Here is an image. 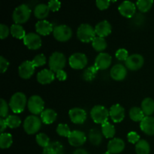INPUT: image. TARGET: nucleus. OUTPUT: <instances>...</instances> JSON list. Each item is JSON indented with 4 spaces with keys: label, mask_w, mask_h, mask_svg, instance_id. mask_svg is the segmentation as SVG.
I'll use <instances>...</instances> for the list:
<instances>
[{
    "label": "nucleus",
    "mask_w": 154,
    "mask_h": 154,
    "mask_svg": "<svg viewBox=\"0 0 154 154\" xmlns=\"http://www.w3.org/2000/svg\"><path fill=\"white\" fill-rule=\"evenodd\" d=\"M48 7L51 11H57L61 8V2L58 0H51L48 2Z\"/></svg>",
    "instance_id": "obj_44"
},
{
    "label": "nucleus",
    "mask_w": 154,
    "mask_h": 154,
    "mask_svg": "<svg viewBox=\"0 0 154 154\" xmlns=\"http://www.w3.org/2000/svg\"><path fill=\"white\" fill-rule=\"evenodd\" d=\"M129 117H130L131 120L133 121L141 122L144 118L145 115L141 108H138V107H133L129 111Z\"/></svg>",
    "instance_id": "obj_31"
},
{
    "label": "nucleus",
    "mask_w": 154,
    "mask_h": 154,
    "mask_svg": "<svg viewBox=\"0 0 154 154\" xmlns=\"http://www.w3.org/2000/svg\"><path fill=\"white\" fill-rule=\"evenodd\" d=\"M47 59L46 57L43 54H40L36 55L34 57L32 60V63L34 65L35 67H40V66H44V65L46 64Z\"/></svg>",
    "instance_id": "obj_40"
},
{
    "label": "nucleus",
    "mask_w": 154,
    "mask_h": 154,
    "mask_svg": "<svg viewBox=\"0 0 154 154\" xmlns=\"http://www.w3.org/2000/svg\"><path fill=\"white\" fill-rule=\"evenodd\" d=\"M119 12L126 18H132L135 15L136 5L130 1H124L119 5Z\"/></svg>",
    "instance_id": "obj_16"
},
{
    "label": "nucleus",
    "mask_w": 154,
    "mask_h": 154,
    "mask_svg": "<svg viewBox=\"0 0 154 154\" xmlns=\"http://www.w3.org/2000/svg\"><path fill=\"white\" fill-rule=\"evenodd\" d=\"M110 117L114 123H120L125 117V109L119 104L112 105L109 110Z\"/></svg>",
    "instance_id": "obj_17"
},
{
    "label": "nucleus",
    "mask_w": 154,
    "mask_h": 154,
    "mask_svg": "<svg viewBox=\"0 0 154 154\" xmlns=\"http://www.w3.org/2000/svg\"><path fill=\"white\" fill-rule=\"evenodd\" d=\"M153 4V0H138L136 2V7L142 13L149 11Z\"/></svg>",
    "instance_id": "obj_36"
},
{
    "label": "nucleus",
    "mask_w": 154,
    "mask_h": 154,
    "mask_svg": "<svg viewBox=\"0 0 154 154\" xmlns=\"http://www.w3.org/2000/svg\"><path fill=\"white\" fill-rule=\"evenodd\" d=\"M69 115L72 123L75 124H83L87 120V112L81 108H74L71 109Z\"/></svg>",
    "instance_id": "obj_13"
},
{
    "label": "nucleus",
    "mask_w": 154,
    "mask_h": 154,
    "mask_svg": "<svg viewBox=\"0 0 154 154\" xmlns=\"http://www.w3.org/2000/svg\"><path fill=\"white\" fill-rule=\"evenodd\" d=\"M68 141L70 145L73 147H80L86 142L87 137L82 131L74 130L68 137Z\"/></svg>",
    "instance_id": "obj_12"
},
{
    "label": "nucleus",
    "mask_w": 154,
    "mask_h": 154,
    "mask_svg": "<svg viewBox=\"0 0 154 154\" xmlns=\"http://www.w3.org/2000/svg\"><path fill=\"white\" fill-rule=\"evenodd\" d=\"M7 126L11 129H16L19 127L21 124V120L18 116L17 115H9L5 119Z\"/></svg>",
    "instance_id": "obj_37"
},
{
    "label": "nucleus",
    "mask_w": 154,
    "mask_h": 154,
    "mask_svg": "<svg viewBox=\"0 0 154 154\" xmlns=\"http://www.w3.org/2000/svg\"><path fill=\"white\" fill-rule=\"evenodd\" d=\"M88 60L87 56L83 53L73 54L69 60V63L74 69H83L87 66Z\"/></svg>",
    "instance_id": "obj_9"
},
{
    "label": "nucleus",
    "mask_w": 154,
    "mask_h": 154,
    "mask_svg": "<svg viewBox=\"0 0 154 154\" xmlns=\"http://www.w3.org/2000/svg\"><path fill=\"white\" fill-rule=\"evenodd\" d=\"M33 12H34L35 17L37 19L40 20H44L49 14L50 8L48 7V5L41 3L35 7Z\"/></svg>",
    "instance_id": "obj_25"
},
{
    "label": "nucleus",
    "mask_w": 154,
    "mask_h": 154,
    "mask_svg": "<svg viewBox=\"0 0 154 154\" xmlns=\"http://www.w3.org/2000/svg\"><path fill=\"white\" fill-rule=\"evenodd\" d=\"M141 110L144 115L151 116L154 113V100L151 98H146L141 102Z\"/></svg>",
    "instance_id": "obj_27"
},
{
    "label": "nucleus",
    "mask_w": 154,
    "mask_h": 154,
    "mask_svg": "<svg viewBox=\"0 0 154 154\" xmlns=\"http://www.w3.org/2000/svg\"><path fill=\"white\" fill-rule=\"evenodd\" d=\"M10 29L5 24H0V38L1 39H5L8 36Z\"/></svg>",
    "instance_id": "obj_46"
},
{
    "label": "nucleus",
    "mask_w": 154,
    "mask_h": 154,
    "mask_svg": "<svg viewBox=\"0 0 154 154\" xmlns=\"http://www.w3.org/2000/svg\"><path fill=\"white\" fill-rule=\"evenodd\" d=\"M90 116L94 123L102 125L108 122L110 114L108 110L105 106L96 105L91 109Z\"/></svg>",
    "instance_id": "obj_4"
},
{
    "label": "nucleus",
    "mask_w": 154,
    "mask_h": 154,
    "mask_svg": "<svg viewBox=\"0 0 154 154\" xmlns=\"http://www.w3.org/2000/svg\"><path fill=\"white\" fill-rule=\"evenodd\" d=\"M127 69L131 71H137L141 69L144 63V59L141 54H134L129 56L125 61Z\"/></svg>",
    "instance_id": "obj_10"
},
{
    "label": "nucleus",
    "mask_w": 154,
    "mask_h": 154,
    "mask_svg": "<svg viewBox=\"0 0 154 154\" xmlns=\"http://www.w3.org/2000/svg\"><path fill=\"white\" fill-rule=\"evenodd\" d=\"M54 29L53 24L46 20L38 21L35 24L36 32L41 35L45 36L51 34L54 31Z\"/></svg>",
    "instance_id": "obj_19"
},
{
    "label": "nucleus",
    "mask_w": 154,
    "mask_h": 154,
    "mask_svg": "<svg viewBox=\"0 0 154 154\" xmlns=\"http://www.w3.org/2000/svg\"><path fill=\"white\" fill-rule=\"evenodd\" d=\"M35 67L32 64V61H24L23 63H21L20 66L18 69V74L20 77L23 79H29L33 75L35 72Z\"/></svg>",
    "instance_id": "obj_14"
},
{
    "label": "nucleus",
    "mask_w": 154,
    "mask_h": 154,
    "mask_svg": "<svg viewBox=\"0 0 154 154\" xmlns=\"http://www.w3.org/2000/svg\"><path fill=\"white\" fill-rule=\"evenodd\" d=\"M13 143L12 135L9 133H2L0 135V147L2 149H7L11 146Z\"/></svg>",
    "instance_id": "obj_34"
},
{
    "label": "nucleus",
    "mask_w": 154,
    "mask_h": 154,
    "mask_svg": "<svg viewBox=\"0 0 154 154\" xmlns=\"http://www.w3.org/2000/svg\"><path fill=\"white\" fill-rule=\"evenodd\" d=\"M95 28L88 23H82L78 27L77 31V35L81 42L84 43H89L93 42L96 37Z\"/></svg>",
    "instance_id": "obj_2"
},
{
    "label": "nucleus",
    "mask_w": 154,
    "mask_h": 154,
    "mask_svg": "<svg viewBox=\"0 0 154 154\" xmlns=\"http://www.w3.org/2000/svg\"><path fill=\"white\" fill-rule=\"evenodd\" d=\"M111 30H112L111 25L107 20L101 21L95 27L96 34L101 38H105L109 35L111 33Z\"/></svg>",
    "instance_id": "obj_22"
},
{
    "label": "nucleus",
    "mask_w": 154,
    "mask_h": 154,
    "mask_svg": "<svg viewBox=\"0 0 154 154\" xmlns=\"http://www.w3.org/2000/svg\"><path fill=\"white\" fill-rule=\"evenodd\" d=\"M102 132L106 138H112L115 135L116 130L114 126L108 121L102 125Z\"/></svg>",
    "instance_id": "obj_32"
},
{
    "label": "nucleus",
    "mask_w": 154,
    "mask_h": 154,
    "mask_svg": "<svg viewBox=\"0 0 154 154\" xmlns=\"http://www.w3.org/2000/svg\"><path fill=\"white\" fill-rule=\"evenodd\" d=\"M7 123H6L5 120H4L3 118H0V129H1V132L2 133H4L5 129L7 127Z\"/></svg>",
    "instance_id": "obj_49"
},
{
    "label": "nucleus",
    "mask_w": 154,
    "mask_h": 154,
    "mask_svg": "<svg viewBox=\"0 0 154 154\" xmlns=\"http://www.w3.org/2000/svg\"><path fill=\"white\" fill-rule=\"evenodd\" d=\"M140 128L143 132L148 135H154V117L145 116L140 123Z\"/></svg>",
    "instance_id": "obj_20"
},
{
    "label": "nucleus",
    "mask_w": 154,
    "mask_h": 154,
    "mask_svg": "<svg viewBox=\"0 0 154 154\" xmlns=\"http://www.w3.org/2000/svg\"><path fill=\"white\" fill-rule=\"evenodd\" d=\"M73 154H89V153L84 149H78L74 151Z\"/></svg>",
    "instance_id": "obj_50"
},
{
    "label": "nucleus",
    "mask_w": 154,
    "mask_h": 154,
    "mask_svg": "<svg viewBox=\"0 0 154 154\" xmlns=\"http://www.w3.org/2000/svg\"><path fill=\"white\" fill-rule=\"evenodd\" d=\"M9 66V63L5 58L1 56L0 57V72L1 73H5L7 71Z\"/></svg>",
    "instance_id": "obj_47"
},
{
    "label": "nucleus",
    "mask_w": 154,
    "mask_h": 154,
    "mask_svg": "<svg viewBox=\"0 0 154 154\" xmlns=\"http://www.w3.org/2000/svg\"><path fill=\"white\" fill-rule=\"evenodd\" d=\"M110 75L112 79L114 81H120L126 78L127 75L126 68L122 64H117L112 67L110 72Z\"/></svg>",
    "instance_id": "obj_18"
},
{
    "label": "nucleus",
    "mask_w": 154,
    "mask_h": 154,
    "mask_svg": "<svg viewBox=\"0 0 154 154\" xmlns=\"http://www.w3.org/2000/svg\"><path fill=\"white\" fill-rule=\"evenodd\" d=\"M115 57L118 60H120V61H126L128 59V57H129V52L126 49H124V48H120V49H118L116 51Z\"/></svg>",
    "instance_id": "obj_41"
},
{
    "label": "nucleus",
    "mask_w": 154,
    "mask_h": 154,
    "mask_svg": "<svg viewBox=\"0 0 154 154\" xmlns=\"http://www.w3.org/2000/svg\"><path fill=\"white\" fill-rule=\"evenodd\" d=\"M23 43L29 50H38L42 45L41 36L36 33H28L23 38Z\"/></svg>",
    "instance_id": "obj_11"
},
{
    "label": "nucleus",
    "mask_w": 154,
    "mask_h": 154,
    "mask_svg": "<svg viewBox=\"0 0 154 154\" xmlns=\"http://www.w3.org/2000/svg\"><path fill=\"white\" fill-rule=\"evenodd\" d=\"M88 138L92 144L95 146H99L102 141V134L98 129H93L89 132Z\"/></svg>",
    "instance_id": "obj_28"
},
{
    "label": "nucleus",
    "mask_w": 154,
    "mask_h": 154,
    "mask_svg": "<svg viewBox=\"0 0 154 154\" xmlns=\"http://www.w3.org/2000/svg\"><path fill=\"white\" fill-rule=\"evenodd\" d=\"M11 34L17 39H23L26 36V32L23 27L20 24H13L10 28Z\"/></svg>",
    "instance_id": "obj_29"
},
{
    "label": "nucleus",
    "mask_w": 154,
    "mask_h": 154,
    "mask_svg": "<svg viewBox=\"0 0 154 154\" xmlns=\"http://www.w3.org/2000/svg\"><path fill=\"white\" fill-rule=\"evenodd\" d=\"M26 96L24 93L18 92L14 93L11 97L9 102V107L14 114H20L23 112L27 103Z\"/></svg>",
    "instance_id": "obj_1"
},
{
    "label": "nucleus",
    "mask_w": 154,
    "mask_h": 154,
    "mask_svg": "<svg viewBox=\"0 0 154 154\" xmlns=\"http://www.w3.org/2000/svg\"><path fill=\"white\" fill-rule=\"evenodd\" d=\"M57 132L59 135L62 137H69L71 134L72 131L70 130V128L69 127L67 124H63L60 123L58 125L57 128Z\"/></svg>",
    "instance_id": "obj_39"
},
{
    "label": "nucleus",
    "mask_w": 154,
    "mask_h": 154,
    "mask_svg": "<svg viewBox=\"0 0 154 154\" xmlns=\"http://www.w3.org/2000/svg\"><path fill=\"white\" fill-rule=\"evenodd\" d=\"M57 78L60 81H66L67 79V74L64 70H60L57 72Z\"/></svg>",
    "instance_id": "obj_48"
},
{
    "label": "nucleus",
    "mask_w": 154,
    "mask_h": 154,
    "mask_svg": "<svg viewBox=\"0 0 154 154\" xmlns=\"http://www.w3.org/2000/svg\"><path fill=\"white\" fill-rule=\"evenodd\" d=\"M28 109L32 114H41L45 111V102L41 96L34 95L29 99L27 102Z\"/></svg>",
    "instance_id": "obj_7"
},
{
    "label": "nucleus",
    "mask_w": 154,
    "mask_h": 154,
    "mask_svg": "<svg viewBox=\"0 0 154 154\" xmlns=\"http://www.w3.org/2000/svg\"><path fill=\"white\" fill-rule=\"evenodd\" d=\"M127 139L131 144H137L140 141V135L136 132H129L127 134Z\"/></svg>",
    "instance_id": "obj_43"
},
{
    "label": "nucleus",
    "mask_w": 154,
    "mask_h": 154,
    "mask_svg": "<svg viewBox=\"0 0 154 154\" xmlns=\"http://www.w3.org/2000/svg\"><path fill=\"white\" fill-rule=\"evenodd\" d=\"M55 79L54 74L51 69H43L40 71L37 75V81L41 84H49Z\"/></svg>",
    "instance_id": "obj_23"
},
{
    "label": "nucleus",
    "mask_w": 154,
    "mask_h": 154,
    "mask_svg": "<svg viewBox=\"0 0 154 154\" xmlns=\"http://www.w3.org/2000/svg\"><path fill=\"white\" fill-rule=\"evenodd\" d=\"M92 45H93V48H94L95 51H98V52H102L106 49L107 42L104 38L96 36L92 42Z\"/></svg>",
    "instance_id": "obj_33"
},
{
    "label": "nucleus",
    "mask_w": 154,
    "mask_h": 154,
    "mask_svg": "<svg viewBox=\"0 0 154 154\" xmlns=\"http://www.w3.org/2000/svg\"><path fill=\"white\" fill-rule=\"evenodd\" d=\"M57 118V114L54 110L48 108L45 109L43 112L41 114V120L45 124H51L56 121Z\"/></svg>",
    "instance_id": "obj_26"
},
{
    "label": "nucleus",
    "mask_w": 154,
    "mask_h": 154,
    "mask_svg": "<svg viewBox=\"0 0 154 154\" xmlns=\"http://www.w3.org/2000/svg\"><path fill=\"white\" fill-rule=\"evenodd\" d=\"M42 126V120L36 115H30L26 118L23 129L28 135H34L39 131Z\"/></svg>",
    "instance_id": "obj_6"
},
{
    "label": "nucleus",
    "mask_w": 154,
    "mask_h": 154,
    "mask_svg": "<svg viewBox=\"0 0 154 154\" xmlns=\"http://www.w3.org/2000/svg\"><path fill=\"white\" fill-rule=\"evenodd\" d=\"M66 64V58L63 53L56 52L53 53L49 58L50 69L54 72L60 70H63Z\"/></svg>",
    "instance_id": "obj_5"
},
{
    "label": "nucleus",
    "mask_w": 154,
    "mask_h": 154,
    "mask_svg": "<svg viewBox=\"0 0 154 154\" xmlns=\"http://www.w3.org/2000/svg\"><path fill=\"white\" fill-rule=\"evenodd\" d=\"M125 148V142L123 139L119 138H112L108 142V151L112 154H118L121 153Z\"/></svg>",
    "instance_id": "obj_21"
},
{
    "label": "nucleus",
    "mask_w": 154,
    "mask_h": 154,
    "mask_svg": "<svg viewBox=\"0 0 154 154\" xmlns=\"http://www.w3.org/2000/svg\"><path fill=\"white\" fill-rule=\"evenodd\" d=\"M103 154H112V153H110L109 151H107V152H105V153H103Z\"/></svg>",
    "instance_id": "obj_51"
},
{
    "label": "nucleus",
    "mask_w": 154,
    "mask_h": 154,
    "mask_svg": "<svg viewBox=\"0 0 154 154\" xmlns=\"http://www.w3.org/2000/svg\"><path fill=\"white\" fill-rule=\"evenodd\" d=\"M111 62H112V57L110 54L107 53H100L95 60L94 66L99 70H105L111 66Z\"/></svg>",
    "instance_id": "obj_15"
},
{
    "label": "nucleus",
    "mask_w": 154,
    "mask_h": 154,
    "mask_svg": "<svg viewBox=\"0 0 154 154\" xmlns=\"http://www.w3.org/2000/svg\"><path fill=\"white\" fill-rule=\"evenodd\" d=\"M99 69L93 65L90 67L87 68L83 73V78L87 81H92L95 79L96 75H97V72Z\"/></svg>",
    "instance_id": "obj_35"
},
{
    "label": "nucleus",
    "mask_w": 154,
    "mask_h": 154,
    "mask_svg": "<svg viewBox=\"0 0 154 154\" xmlns=\"http://www.w3.org/2000/svg\"><path fill=\"white\" fill-rule=\"evenodd\" d=\"M111 2L109 0H98L96 2V6L99 10H105L110 6Z\"/></svg>",
    "instance_id": "obj_45"
},
{
    "label": "nucleus",
    "mask_w": 154,
    "mask_h": 154,
    "mask_svg": "<svg viewBox=\"0 0 154 154\" xmlns=\"http://www.w3.org/2000/svg\"><path fill=\"white\" fill-rule=\"evenodd\" d=\"M36 142L40 147L45 148L50 144V138L46 134L39 133L36 135Z\"/></svg>",
    "instance_id": "obj_38"
},
{
    "label": "nucleus",
    "mask_w": 154,
    "mask_h": 154,
    "mask_svg": "<svg viewBox=\"0 0 154 154\" xmlns=\"http://www.w3.org/2000/svg\"><path fill=\"white\" fill-rule=\"evenodd\" d=\"M135 151L137 154H150V144L146 140H140L135 144Z\"/></svg>",
    "instance_id": "obj_30"
},
{
    "label": "nucleus",
    "mask_w": 154,
    "mask_h": 154,
    "mask_svg": "<svg viewBox=\"0 0 154 154\" xmlns=\"http://www.w3.org/2000/svg\"><path fill=\"white\" fill-rule=\"evenodd\" d=\"M53 35L56 40L60 42H65L72 38V30L66 25H59L54 27Z\"/></svg>",
    "instance_id": "obj_8"
},
{
    "label": "nucleus",
    "mask_w": 154,
    "mask_h": 154,
    "mask_svg": "<svg viewBox=\"0 0 154 154\" xmlns=\"http://www.w3.org/2000/svg\"><path fill=\"white\" fill-rule=\"evenodd\" d=\"M31 9L27 5L22 4L14 9L12 15L14 22L16 24H22L27 22L30 18Z\"/></svg>",
    "instance_id": "obj_3"
},
{
    "label": "nucleus",
    "mask_w": 154,
    "mask_h": 154,
    "mask_svg": "<svg viewBox=\"0 0 154 154\" xmlns=\"http://www.w3.org/2000/svg\"><path fill=\"white\" fill-rule=\"evenodd\" d=\"M8 105L7 102L4 100L3 99H1V108H0V116L1 118L5 117L7 118L8 117Z\"/></svg>",
    "instance_id": "obj_42"
},
{
    "label": "nucleus",
    "mask_w": 154,
    "mask_h": 154,
    "mask_svg": "<svg viewBox=\"0 0 154 154\" xmlns=\"http://www.w3.org/2000/svg\"><path fill=\"white\" fill-rule=\"evenodd\" d=\"M42 154H64V147L59 141L51 142L48 147L44 148Z\"/></svg>",
    "instance_id": "obj_24"
}]
</instances>
